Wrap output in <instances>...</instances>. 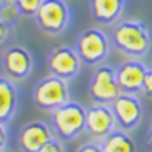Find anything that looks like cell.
Returning <instances> with one entry per match:
<instances>
[{
	"instance_id": "6da1fadb",
	"label": "cell",
	"mask_w": 152,
	"mask_h": 152,
	"mask_svg": "<svg viewBox=\"0 0 152 152\" xmlns=\"http://www.w3.org/2000/svg\"><path fill=\"white\" fill-rule=\"evenodd\" d=\"M112 44L129 58H142L152 47V36L147 24L141 20H123L113 26Z\"/></svg>"
},
{
	"instance_id": "7a4b0ae2",
	"label": "cell",
	"mask_w": 152,
	"mask_h": 152,
	"mask_svg": "<svg viewBox=\"0 0 152 152\" xmlns=\"http://www.w3.org/2000/svg\"><path fill=\"white\" fill-rule=\"evenodd\" d=\"M52 129L60 139L71 141L86 131V107L79 102H66L50 113Z\"/></svg>"
},
{
	"instance_id": "3957f363",
	"label": "cell",
	"mask_w": 152,
	"mask_h": 152,
	"mask_svg": "<svg viewBox=\"0 0 152 152\" xmlns=\"http://www.w3.org/2000/svg\"><path fill=\"white\" fill-rule=\"evenodd\" d=\"M110 39L99 28H88L76 37L75 49L84 65L99 66L110 53Z\"/></svg>"
},
{
	"instance_id": "277c9868",
	"label": "cell",
	"mask_w": 152,
	"mask_h": 152,
	"mask_svg": "<svg viewBox=\"0 0 152 152\" xmlns=\"http://www.w3.org/2000/svg\"><path fill=\"white\" fill-rule=\"evenodd\" d=\"M32 102L42 112L57 110L58 107L70 102V89L68 81L61 78H57L53 75H49L36 83L32 89Z\"/></svg>"
},
{
	"instance_id": "5b68a950",
	"label": "cell",
	"mask_w": 152,
	"mask_h": 152,
	"mask_svg": "<svg viewBox=\"0 0 152 152\" xmlns=\"http://www.w3.org/2000/svg\"><path fill=\"white\" fill-rule=\"evenodd\" d=\"M39 29L49 36H58L68 28L70 7L65 0H44L34 15Z\"/></svg>"
},
{
	"instance_id": "8992f818",
	"label": "cell",
	"mask_w": 152,
	"mask_h": 152,
	"mask_svg": "<svg viewBox=\"0 0 152 152\" xmlns=\"http://www.w3.org/2000/svg\"><path fill=\"white\" fill-rule=\"evenodd\" d=\"M121 94L120 84L117 79V70L110 65H99L92 71L89 81V96L96 104H107L110 105Z\"/></svg>"
},
{
	"instance_id": "52a82bcc",
	"label": "cell",
	"mask_w": 152,
	"mask_h": 152,
	"mask_svg": "<svg viewBox=\"0 0 152 152\" xmlns=\"http://www.w3.org/2000/svg\"><path fill=\"white\" fill-rule=\"evenodd\" d=\"M110 108L115 115L117 126L125 131H133L141 125L144 117V107L139 97L134 94L121 92L113 102L110 104Z\"/></svg>"
},
{
	"instance_id": "ba28073f",
	"label": "cell",
	"mask_w": 152,
	"mask_h": 152,
	"mask_svg": "<svg viewBox=\"0 0 152 152\" xmlns=\"http://www.w3.org/2000/svg\"><path fill=\"white\" fill-rule=\"evenodd\" d=\"M81 65L83 61L76 49L70 45H58L50 50L47 55V68L50 75L61 78L65 81L76 78V75L81 70Z\"/></svg>"
},
{
	"instance_id": "9c48e42d",
	"label": "cell",
	"mask_w": 152,
	"mask_h": 152,
	"mask_svg": "<svg viewBox=\"0 0 152 152\" xmlns=\"http://www.w3.org/2000/svg\"><path fill=\"white\" fill-rule=\"evenodd\" d=\"M34 68L31 52L23 45H10L2 53V70L12 81H24Z\"/></svg>"
},
{
	"instance_id": "30bf717a",
	"label": "cell",
	"mask_w": 152,
	"mask_h": 152,
	"mask_svg": "<svg viewBox=\"0 0 152 152\" xmlns=\"http://www.w3.org/2000/svg\"><path fill=\"white\" fill-rule=\"evenodd\" d=\"M53 129L45 121L32 120L20 128L16 142L21 152H41V149L53 137Z\"/></svg>"
},
{
	"instance_id": "8fae6325",
	"label": "cell",
	"mask_w": 152,
	"mask_h": 152,
	"mask_svg": "<svg viewBox=\"0 0 152 152\" xmlns=\"http://www.w3.org/2000/svg\"><path fill=\"white\" fill-rule=\"evenodd\" d=\"M117 120L107 104H94L86 108V133L96 139H102L117 129Z\"/></svg>"
},
{
	"instance_id": "7c38bea8",
	"label": "cell",
	"mask_w": 152,
	"mask_h": 152,
	"mask_svg": "<svg viewBox=\"0 0 152 152\" xmlns=\"http://www.w3.org/2000/svg\"><path fill=\"white\" fill-rule=\"evenodd\" d=\"M147 66L137 58L123 61L117 68V79L121 92L139 96L144 91V79H146Z\"/></svg>"
},
{
	"instance_id": "4fadbf2b",
	"label": "cell",
	"mask_w": 152,
	"mask_h": 152,
	"mask_svg": "<svg viewBox=\"0 0 152 152\" xmlns=\"http://www.w3.org/2000/svg\"><path fill=\"white\" fill-rule=\"evenodd\" d=\"M126 0H89L92 18L100 24H117L125 12Z\"/></svg>"
},
{
	"instance_id": "5bb4252c",
	"label": "cell",
	"mask_w": 152,
	"mask_h": 152,
	"mask_svg": "<svg viewBox=\"0 0 152 152\" xmlns=\"http://www.w3.org/2000/svg\"><path fill=\"white\" fill-rule=\"evenodd\" d=\"M18 108V88L15 81L0 76V123H8Z\"/></svg>"
},
{
	"instance_id": "9a60e30c",
	"label": "cell",
	"mask_w": 152,
	"mask_h": 152,
	"mask_svg": "<svg viewBox=\"0 0 152 152\" xmlns=\"http://www.w3.org/2000/svg\"><path fill=\"white\" fill-rule=\"evenodd\" d=\"M99 146L102 152H137V146L134 137H131L125 129H113L110 134L99 141Z\"/></svg>"
},
{
	"instance_id": "2e32d148",
	"label": "cell",
	"mask_w": 152,
	"mask_h": 152,
	"mask_svg": "<svg viewBox=\"0 0 152 152\" xmlns=\"http://www.w3.org/2000/svg\"><path fill=\"white\" fill-rule=\"evenodd\" d=\"M20 10H18L16 3L12 2V3H7V5H2L0 7V20L3 21V23H7L8 26H15V23L18 21V18H20Z\"/></svg>"
},
{
	"instance_id": "e0dca14e",
	"label": "cell",
	"mask_w": 152,
	"mask_h": 152,
	"mask_svg": "<svg viewBox=\"0 0 152 152\" xmlns=\"http://www.w3.org/2000/svg\"><path fill=\"white\" fill-rule=\"evenodd\" d=\"M42 2H44V0H15V3H16V7H18L21 15L32 16V18L37 13V10H39V7L42 5Z\"/></svg>"
},
{
	"instance_id": "ac0fdd59",
	"label": "cell",
	"mask_w": 152,
	"mask_h": 152,
	"mask_svg": "<svg viewBox=\"0 0 152 152\" xmlns=\"http://www.w3.org/2000/svg\"><path fill=\"white\" fill-rule=\"evenodd\" d=\"M41 152H65V147H63V142H61L58 137H52L41 149Z\"/></svg>"
},
{
	"instance_id": "d6986e66",
	"label": "cell",
	"mask_w": 152,
	"mask_h": 152,
	"mask_svg": "<svg viewBox=\"0 0 152 152\" xmlns=\"http://www.w3.org/2000/svg\"><path fill=\"white\" fill-rule=\"evenodd\" d=\"M76 152H102L99 142H84L76 149Z\"/></svg>"
},
{
	"instance_id": "ffe728a7",
	"label": "cell",
	"mask_w": 152,
	"mask_h": 152,
	"mask_svg": "<svg viewBox=\"0 0 152 152\" xmlns=\"http://www.w3.org/2000/svg\"><path fill=\"white\" fill-rule=\"evenodd\" d=\"M10 32H12V26H8L7 23H3V21L0 20V47L5 44V41L10 36Z\"/></svg>"
},
{
	"instance_id": "44dd1931",
	"label": "cell",
	"mask_w": 152,
	"mask_h": 152,
	"mask_svg": "<svg viewBox=\"0 0 152 152\" xmlns=\"http://www.w3.org/2000/svg\"><path fill=\"white\" fill-rule=\"evenodd\" d=\"M142 94L152 97V68H147L146 79H144V91H142Z\"/></svg>"
},
{
	"instance_id": "7402d4cb",
	"label": "cell",
	"mask_w": 152,
	"mask_h": 152,
	"mask_svg": "<svg viewBox=\"0 0 152 152\" xmlns=\"http://www.w3.org/2000/svg\"><path fill=\"white\" fill-rule=\"evenodd\" d=\"M7 142H8V133H7V128L3 123H0V152L5 151Z\"/></svg>"
},
{
	"instance_id": "603a6c76",
	"label": "cell",
	"mask_w": 152,
	"mask_h": 152,
	"mask_svg": "<svg viewBox=\"0 0 152 152\" xmlns=\"http://www.w3.org/2000/svg\"><path fill=\"white\" fill-rule=\"evenodd\" d=\"M146 142H147V147L152 151V121L149 125V129H147V134H146Z\"/></svg>"
},
{
	"instance_id": "cb8c5ba5",
	"label": "cell",
	"mask_w": 152,
	"mask_h": 152,
	"mask_svg": "<svg viewBox=\"0 0 152 152\" xmlns=\"http://www.w3.org/2000/svg\"><path fill=\"white\" fill-rule=\"evenodd\" d=\"M12 2H15V0H0V7L7 5V3H12Z\"/></svg>"
},
{
	"instance_id": "d4e9b609",
	"label": "cell",
	"mask_w": 152,
	"mask_h": 152,
	"mask_svg": "<svg viewBox=\"0 0 152 152\" xmlns=\"http://www.w3.org/2000/svg\"><path fill=\"white\" fill-rule=\"evenodd\" d=\"M3 152H5V151H3Z\"/></svg>"
}]
</instances>
